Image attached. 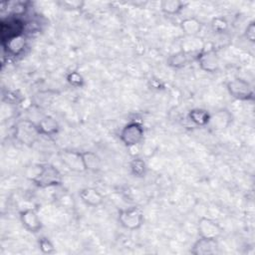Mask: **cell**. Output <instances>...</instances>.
I'll use <instances>...</instances> for the list:
<instances>
[{"mask_svg": "<svg viewBox=\"0 0 255 255\" xmlns=\"http://www.w3.org/2000/svg\"><path fill=\"white\" fill-rule=\"evenodd\" d=\"M34 185L40 188H49L60 186L63 182V176L60 170L51 163L40 165L39 171L31 178Z\"/></svg>", "mask_w": 255, "mask_h": 255, "instance_id": "cell-1", "label": "cell"}, {"mask_svg": "<svg viewBox=\"0 0 255 255\" xmlns=\"http://www.w3.org/2000/svg\"><path fill=\"white\" fill-rule=\"evenodd\" d=\"M118 220L124 228L136 230L142 226L144 216L142 210L138 206H130L119 210Z\"/></svg>", "mask_w": 255, "mask_h": 255, "instance_id": "cell-2", "label": "cell"}, {"mask_svg": "<svg viewBox=\"0 0 255 255\" xmlns=\"http://www.w3.org/2000/svg\"><path fill=\"white\" fill-rule=\"evenodd\" d=\"M120 139L127 147H133L144 139V128L139 122H129L120 131Z\"/></svg>", "mask_w": 255, "mask_h": 255, "instance_id": "cell-3", "label": "cell"}, {"mask_svg": "<svg viewBox=\"0 0 255 255\" xmlns=\"http://www.w3.org/2000/svg\"><path fill=\"white\" fill-rule=\"evenodd\" d=\"M226 89L229 95L238 101L250 102L254 100V89L249 82L242 78H235L227 82Z\"/></svg>", "mask_w": 255, "mask_h": 255, "instance_id": "cell-4", "label": "cell"}, {"mask_svg": "<svg viewBox=\"0 0 255 255\" xmlns=\"http://www.w3.org/2000/svg\"><path fill=\"white\" fill-rule=\"evenodd\" d=\"M195 61L202 71L209 74L216 73L220 67V59L214 47L206 48L204 45L203 48L196 54Z\"/></svg>", "mask_w": 255, "mask_h": 255, "instance_id": "cell-5", "label": "cell"}, {"mask_svg": "<svg viewBox=\"0 0 255 255\" xmlns=\"http://www.w3.org/2000/svg\"><path fill=\"white\" fill-rule=\"evenodd\" d=\"M197 233L199 237L218 239L223 233V228L216 220L202 216L197 221Z\"/></svg>", "mask_w": 255, "mask_h": 255, "instance_id": "cell-6", "label": "cell"}, {"mask_svg": "<svg viewBox=\"0 0 255 255\" xmlns=\"http://www.w3.org/2000/svg\"><path fill=\"white\" fill-rule=\"evenodd\" d=\"M25 31V23L18 19L12 18L1 21L0 32H1V41L2 44L7 42L8 40L23 35Z\"/></svg>", "mask_w": 255, "mask_h": 255, "instance_id": "cell-7", "label": "cell"}, {"mask_svg": "<svg viewBox=\"0 0 255 255\" xmlns=\"http://www.w3.org/2000/svg\"><path fill=\"white\" fill-rule=\"evenodd\" d=\"M19 218L24 228L31 233H38L43 223L38 214V208H26L19 213Z\"/></svg>", "mask_w": 255, "mask_h": 255, "instance_id": "cell-8", "label": "cell"}, {"mask_svg": "<svg viewBox=\"0 0 255 255\" xmlns=\"http://www.w3.org/2000/svg\"><path fill=\"white\" fill-rule=\"evenodd\" d=\"M218 239L199 237L191 246L190 253L193 255H213L218 252Z\"/></svg>", "mask_w": 255, "mask_h": 255, "instance_id": "cell-9", "label": "cell"}, {"mask_svg": "<svg viewBox=\"0 0 255 255\" xmlns=\"http://www.w3.org/2000/svg\"><path fill=\"white\" fill-rule=\"evenodd\" d=\"M59 157L62 162L72 171H85L81 151L73 149H62L59 151Z\"/></svg>", "mask_w": 255, "mask_h": 255, "instance_id": "cell-10", "label": "cell"}, {"mask_svg": "<svg viewBox=\"0 0 255 255\" xmlns=\"http://www.w3.org/2000/svg\"><path fill=\"white\" fill-rule=\"evenodd\" d=\"M196 54L184 50H179L170 54L166 59V65L174 70H179L186 67L190 62L195 61Z\"/></svg>", "mask_w": 255, "mask_h": 255, "instance_id": "cell-11", "label": "cell"}, {"mask_svg": "<svg viewBox=\"0 0 255 255\" xmlns=\"http://www.w3.org/2000/svg\"><path fill=\"white\" fill-rule=\"evenodd\" d=\"M37 135H39V132L35 124L30 122H21L17 125L16 136L22 143H33Z\"/></svg>", "mask_w": 255, "mask_h": 255, "instance_id": "cell-12", "label": "cell"}, {"mask_svg": "<svg viewBox=\"0 0 255 255\" xmlns=\"http://www.w3.org/2000/svg\"><path fill=\"white\" fill-rule=\"evenodd\" d=\"M79 197L83 203L91 207H98L104 202V195L95 187H84L79 191Z\"/></svg>", "mask_w": 255, "mask_h": 255, "instance_id": "cell-13", "label": "cell"}, {"mask_svg": "<svg viewBox=\"0 0 255 255\" xmlns=\"http://www.w3.org/2000/svg\"><path fill=\"white\" fill-rule=\"evenodd\" d=\"M232 123V115L227 109H221L210 115V121L208 126L213 129L222 130L229 127Z\"/></svg>", "mask_w": 255, "mask_h": 255, "instance_id": "cell-14", "label": "cell"}, {"mask_svg": "<svg viewBox=\"0 0 255 255\" xmlns=\"http://www.w3.org/2000/svg\"><path fill=\"white\" fill-rule=\"evenodd\" d=\"M179 27L185 36L197 37L203 28V23L198 18L190 16L183 18L179 23Z\"/></svg>", "mask_w": 255, "mask_h": 255, "instance_id": "cell-15", "label": "cell"}, {"mask_svg": "<svg viewBox=\"0 0 255 255\" xmlns=\"http://www.w3.org/2000/svg\"><path fill=\"white\" fill-rule=\"evenodd\" d=\"M37 130L39 134L42 135H54L58 133L60 129V126L58 122L51 116H45L43 117L37 124H36Z\"/></svg>", "mask_w": 255, "mask_h": 255, "instance_id": "cell-16", "label": "cell"}, {"mask_svg": "<svg viewBox=\"0 0 255 255\" xmlns=\"http://www.w3.org/2000/svg\"><path fill=\"white\" fill-rule=\"evenodd\" d=\"M85 171L98 172L102 168V159L94 151H81Z\"/></svg>", "mask_w": 255, "mask_h": 255, "instance_id": "cell-17", "label": "cell"}, {"mask_svg": "<svg viewBox=\"0 0 255 255\" xmlns=\"http://www.w3.org/2000/svg\"><path fill=\"white\" fill-rule=\"evenodd\" d=\"M187 2L180 0H161L159 2V9L165 15H178L187 6Z\"/></svg>", "mask_w": 255, "mask_h": 255, "instance_id": "cell-18", "label": "cell"}, {"mask_svg": "<svg viewBox=\"0 0 255 255\" xmlns=\"http://www.w3.org/2000/svg\"><path fill=\"white\" fill-rule=\"evenodd\" d=\"M26 43H27V38L23 34V35H20V36H17V37H14V38L8 40L7 42H5L2 45H3L4 49L9 54H11L13 56H17L23 52V50L26 47Z\"/></svg>", "mask_w": 255, "mask_h": 255, "instance_id": "cell-19", "label": "cell"}, {"mask_svg": "<svg viewBox=\"0 0 255 255\" xmlns=\"http://www.w3.org/2000/svg\"><path fill=\"white\" fill-rule=\"evenodd\" d=\"M210 113L204 109H192L188 112V119L191 123L198 127L208 126L210 121Z\"/></svg>", "mask_w": 255, "mask_h": 255, "instance_id": "cell-20", "label": "cell"}, {"mask_svg": "<svg viewBox=\"0 0 255 255\" xmlns=\"http://www.w3.org/2000/svg\"><path fill=\"white\" fill-rule=\"evenodd\" d=\"M129 169H130L131 174L134 177L141 178V177L145 176L146 171H147V166H146L145 161L142 158H140L138 156H134L129 161Z\"/></svg>", "mask_w": 255, "mask_h": 255, "instance_id": "cell-21", "label": "cell"}, {"mask_svg": "<svg viewBox=\"0 0 255 255\" xmlns=\"http://www.w3.org/2000/svg\"><path fill=\"white\" fill-rule=\"evenodd\" d=\"M67 82L75 88H83L85 86V79L78 71H71L66 76Z\"/></svg>", "mask_w": 255, "mask_h": 255, "instance_id": "cell-22", "label": "cell"}, {"mask_svg": "<svg viewBox=\"0 0 255 255\" xmlns=\"http://www.w3.org/2000/svg\"><path fill=\"white\" fill-rule=\"evenodd\" d=\"M211 29L214 33L222 34L228 29V22L223 17H215L211 20Z\"/></svg>", "mask_w": 255, "mask_h": 255, "instance_id": "cell-23", "label": "cell"}, {"mask_svg": "<svg viewBox=\"0 0 255 255\" xmlns=\"http://www.w3.org/2000/svg\"><path fill=\"white\" fill-rule=\"evenodd\" d=\"M38 245H39V249L41 250L42 253L51 254V253L55 252L54 244L48 237H41L38 241Z\"/></svg>", "mask_w": 255, "mask_h": 255, "instance_id": "cell-24", "label": "cell"}, {"mask_svg": "<svg viewBox=\"0 0 255 255\" xmlns=\"http://www.w3.org/2000/svg\"><path fill=\"white\" fill-rule=\"evenodd\" d=\"M244 36L247 39V41H249L250 43H254L255 42V21H251L244 32Z\"/></svg>", "mask_w": 255, "mask_h": 255, "instance_id": "cell-25", "label": "cell"}, {"mask_svg": "<svg viewBox=\"0 0 255 255\" xmlns=\"http://www.w3.org/2000/svg\"><path fill=\"white\" fill-rule=\"evenodd\" d=\"M63 6L65 8H69L71 10H81L82 8H84L85 2L82 0H70V1H63L62 2Z\"/></svg>", "mask_w": 255, "mask_h": 255, "instance_id": "cell-26", "label": "cell"}, {"mask_svg": "<svg viewBox=\"0 0 255 255\" xmlns=\"http://www.w3.org/2000/svg\"><path fill=\"white\" fill-rule=\"evenodd\" d=\"M149 83H150V87L152 89H155V90H160V89H163V84L158 80V79H154V78H151L149 80Z\"/></svg>", "mask_w": 255, "mask_h": 255, "instance_id": "cell-27", "label": "cell"}]
</instances>
